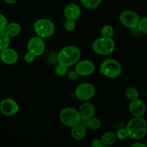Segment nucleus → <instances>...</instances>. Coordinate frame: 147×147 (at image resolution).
<instances>
[{
    "label": "nucleus",
    "instance_id": "obj_1",
    "mask_svg": "<svg viewBox=\"0 0 147 147\" xmlns=\"http://www.w3.org/2000/svg\"><path fill=\"white\" fill-rule=\"evenodd\" d=\"M81 57V51L77 47L73 45L66 46L57 55L58 62L66 67L76 65Z\"/></svg>",
    "mask_w": 147,
    "mask_h": 147
},
{
    "label": "nucleus",
    "instance_id": "obj_2",
    "mask_svg": "<svg viewBox=\"0 0 147 147\" xmlns=\"http://www.w3.org/2000/svg\"><path fill=\"white\" fill-rule=\"evenodd\" d=\"M128 136L134 140L141 139L147 134V122L142 116L133 118L126 126Z\"/></svg>",
    "mask_w": 147,
    "mask_h": 147
},
{
    "label": "nucleus",
    "instance_id": "obj_3",
    "mask_svg": "<svg viewBox=\"0 0 147 147\" xmlns=\"http://www.w3.org/2000/svg\"><path fill=\"white\" fill-rule=\"evenodd\" d=\"M99 73L109 78H116L122 73V67L115 59H107L104 60L99 67Z\"/></svg>",
    "mask_w": 147,
    "mask_h": 147
},
{
    "label": "nucleus",
    "instance_id": "obj_4",
    "mask_svg": "<svg viewBox=\"0 0 147 147\" xmlns=\"http://www.w3.org/2000/svg\"><path fill=\"white\" fill-rule=\"evenodd\" d=\"M115 47V43L112 38L100 37L97 39L92 44V49L98 55H108L112 53Z\"/></svg>",
    "mask_w": 147,
    "mask_h": 147
},
{
    "label": "nucleus",
    "instance_id": "obj_5",
    "mask_svg": "<svg viewBox=\"0 0 147 147\" xmlns=\"http://www.w3.org/2000/svg\"><path fill=\"white\" fill-rule=\"evenodd\" d=\"M33 29L38 37L48 38L51 37L55 32V25L53 22L48 19H39L35 22Z\"/></svg>",
    "mask_w": 147,
    "mask_h": 147
},
{
    "label": "nucleus",
    "instance_id": "obj_6",
    "mask_svg": "<svg viewBox=\"0 0 147 147\" xmlns=\"http://www.w3.org/2000/svg\"><path fill=\"white\" fill-rule=\"evenodd\" d=\"M59 119L61 122L68 127H73L74 126L80 123L82 120L79 111L71 107L62 109L59 115Z\"/></svg>",
    "mask_w": 147,
    "mask_h": 147
},
{
    "label": "nucleus",
    "instance_id": "obj_7",
    "mask_svg": "<svg viewBox=\"0 0 147 147\" xmlns=\"http://www.w3.org/2000/svg\"><path fill=\"white\" fill-rule=\"evenodd\" d=\"M119 20L123 26L129 29H134L138 27L140 17L135 11L125 10L120 14Z\"/></svg>",
    "mask_w": 147,
    "mask_h": 147
},
{
    "label": "nucleus",
    "instance_id": "obj_8",
    "mask_svg": "<svg viewBox=\"0 0 147 147\" xmlns=\"http://www.w3.org/2000/svg\"><path fill=\"white\" fill-rule=\"evenodd\" d=\"M95 86L89 83H82L79 85L75 90V95L76 98L81 100H89L94 97L95 95Z\"/></svg>",
    "mask_w": 147,
    "mask_h": 147
},
{
    "label": "nucleus",
    "instance_id": "obj_9",
    "mask_svg": "<svg viewBox=\"0 0 147 147\" xmlns=\"http://www.w3.org/2000/svg\"><path fill=\"white\" fill-rule=\"evenodd\" d=\"M46 48V45L40 37H34L30 39L27 43V50L28 51L31 52L32 53L35 55V57L40 56L43 54Z\"/></svg>",
    "mask_w": 147,
    "mask_h": 147
},
{
    "label": "nucleus",
    "instance_id": "obj_10",
    "mask_svg": "<svg viewBox=\"0 0 147 147\" xmlns=\"http://www.w3.org/2000/svg\"><path fill=\"white\" fill-rule=\"evenodd\" d=\"M0 111L5 116H14L19 111V106L13 99L5 98L0 103Z\"/></svg>",
    "mask_w": 147,
    "mask_h": 147
},
{
    "label": "nucleus",
    "instance_id": "obj_11",
    "mask_svg": "<svg viewBox=\"0 0 147 147\" xmlns=\"http://www.w3.org/2000/svg\"><path fill=\"white\" fill-rule=\"evenodd\" d=\"M75 70L81 76H88L92 75L95 70L94 63L90 60H84L79 61L76 64Z\"/></svg>",
    "mask_w": 147,
    "mask_h": 147
},
{
    "label": "nucleus",
    "instance_id": "obj_12",
    "mask_svg": "<svg viewBox=\"0 0 147 147\" xmlns=\"http://www.w3.org/2000/svg\"><path fill=\"white\" fill-rule=\"evenodd\" d=\"M146 110V106L144 100L138 98L131 100L129 104V111L135 117H141L144 115Z\"/></svg>",
    "mask_w": 147,
    "mask_h": 147
},
{
    "label": "nucleus",
    "instance_id": "obj_13",
    "mask_svg": "<svg viewBox=\"0 0 147 147\" xmlns=\"http://www.w3.org/2000/svg\"><path fill=\"white\" fill-rule=\"evenodd\" d=\"M0 58L6 64L13 65L18 60V54L14 50L7 47L1 51Z\"/></svg>",
    "mask_w": 147,
    "mask_h": 147
},
{
    "label": "nucleus",
    "instance_id": "obj_14",
    "mask_svg": "<svg viewBox=\"0 0 147 147\" xmlns=\"http://www.w3.org/2000/svg\"><path fill=\"white\" fill-rule=\"evenodd\" d=\"M78 111L80 115L81 119L83 121H85L93 117L95 113V107L92 103L86 102L81 105Z\"/></svg>",
    "mask_w": 147,
    "mask_h": 147
},
{
    "label": "nucleus",
    "instance_id": "obj_15",
    "mask_svg": "<svg viewBox=\"0 0 147 147\" xmlns=\"http://www.w3.org/2000/svg\"><path fill=\"white\" fill-rule=\"evenodd\" d=\"M63 14L66 19L76 20L80 17L82 11H81L80 7L77 4H69L65 7Z\"/></svg>",
    "mask_w": 147,
    "mask_h": 147
},
{
    "label": "nucleus",
    "instance_id": "obj_16",
    "mask_svg": "<svg viewBox=\"0 0 147 147\" xmlns=\"http://www.w3.org/2000/svg\"><path fill=\"white\" fill-rule=\"evenodd\" d=\"M71 136L75 140H82L86 136V127L83 124L78 123V124L75 125L73 127H71Z\"/></svg>",
    "mask_w": 147,
    "mask_h": 147
},
{
    "label": "nucleus",
    "instance_id": "obj_17",
    "mask_svg": "<svg viewBox=\"0 0 147 147\" xmlns=\"http://www.w3.org/2000/svg\"><path fill=\"white\" fill-rule=\"evenodd\" d=\"M4 31L10 37H16L20 34L22 31V27L18 23L12 22L7 24Z\"/></svg>",
    "mask_w": 147,
    "mask_h": 147
},
{
    "label": "nucleus",
    "instance_id": "obj_18",
    "mask_svg": "<svg viewBox=\"0 0 147 147\" xmlns=\"http://www.w3.org/2000/svg\"><path fill=\"white\" fill-rule=\"evenodd\" d=\"M116 139V135L112 131H107L101 137V142L102 146L108 147L111 146L114 144Z\"/></svg>",
    "mask_w": 147,
    "mask_h": 147
},
{
    "label": "nucleus",
    "instance_id": "obj_19",
    "mask_svg": "<svg viewBox=\"0 0 147 147\" xmlns=\"http://www.w3.org/2000/svg\"><path fill=\"white\" fill-rule=\"evenodd\" d=\"M85 123L84 126L86 128L90 129L92 130L97 131L99 130L101 127V121L95 117H92L90 119H87V120L84 121Z\"/></svg>",
    "mask_w": 147,
    "mask_h": 147
},
{
    "label": "nucleus",
    "instance_id": "obj_20",
    "mask_svg": "<svg viewBox=\"0 0 147 147\" xmlns=\"http://www.w3.org/2000/svg\"><path fill=\"white\" fill-rule=\"evenodd\" d=\"M10 43V36L4 30L0 31V51L7 48Z\"/></svg>",
    "mask_w": 147,
    "mask_h": 147
},
{
    "label": "nucleus",
    "instance_id": "obj_21",
    "mask_svg": "<svg viewBox=\"0 0 147 147\" xmlns=\"http://www.w3.org/2000/svg\"><path fill=\"white\" fill-rule=\"evenodd\" d=\"M81 2L85 8L88 9H94L99 7L102 0H81Z\"/></svg>",
    "mask_w": 147,
    "mask_h": 147
},
{
    "label": "nucleus",
    "instance_id": "obj_22",
    "mask_svg": "<svg viewBox=\"0 0 147 147\" xmlns=\"http://www.w3.org/2000/svg\"><path fill=\"white\" fill-rule=\"evenodd\" d=\"M125 96L128 100H133L138 98V92L135 88L130 87L125 90Z\"/></svg>",
    "mask_w": 147,
    "mask_h": 147
},
{
    "label": "nucleus",
    "instance_id": "obj_23",
    "mask_svg": "<svg viewBox=\"0 0 147 147\" xmlns=\"http://www.w3.org/2000/svg\"><path fill=\"white\" fill-rule=\"evenodd\" d=\"M101 35L103 37L112 38V36L114 35V29L112 28V26L108 24L103 26L101 29Z\"/></svg>",
    "mask_w": 147,
    "mask_h": 147
},
{
    "label": "nucleus",
    "instance_id": "obj_24",
    "mask_svg": "<svg viewBox=\"0 0 147 147\" xmlns=\"http://www.w3.org/2000/svg\"><path fill=\"white\" fill-rule=\"evenodd\" d=\"M56 74L58 76H60V77H63V76H66L68 73V67L66 66L63 65L59 63L57 66L56 67Z\"/></svg>",
    "mask_w": 147,
    "mask_h": 147
},
{
    "label": "nucleus",
    "instance_id": "obj_25",
    "mask_svg": "<svg viewBox=\"0 0 147 147\" xmlns=\"http://www.w3.org/2000/svg\"><path fill=\"white\" fill-rule=\"evenodd\" d=\"M137 27L141 32L147 34V17L140 19L139 23Z\"/></svg>",
    "mask_w": 147,
    "mask_h": 147
},
{
    "label": "nucleus",
    "instance_id": "obj_26",
    "mask_svg": "<svg viewBox=\"0 0 147 147\" xmlns=\"http://www.w3.org/2000/svg\"><path fill=\"white\" fill-rule=\"evenodd\" d=\"M75 27H76V22H75V20L66 19V20L64 22V28L66 29L67 31L71 32L74 30Z\"/></svg>",
    "mask_w": 147,
    "mask_h": 147
},
{
    "label": "nucleus",
    "instance_id": "obj_27",
    "mask_svg": "<svg viewBox=\"0 0 147 147\" xmlns=\"http://www.w3.org/2000/svg\"><path fill=\"white\" fill-rule=\"evenodd\" d=\"M116 137L118 139H120V140H124V139H128V131H127L126 129H120L117 131Z\"/></svg>",
    "mask_w": 147,
    "mask_h": 147
},
{
    "label": "nucleus",
    "instance_id": "obj_28",
    "mask_svg": "<svg viewBox=\"0 0 147 147\" xmlns=\"http://www.w3.org/2000/svg\"><path fill=\"white\" fill-rule=\"evenodd\" d=\"M35 55L30 51H28L27 53H25V55H24V61H25L26 63H33L35 60Z\"/></svg>",
    "mask_w": 147,
    "mask_h": 147
},
{
    "label": "nucleus",
    "instance_id": "obj_29",
    "mask_svg": "<svg viewBox=\"0 0 147 147\" xmlns=\"http://www.w3.org/2000/svg\"><path fill=\"white\" fill-rule=\"evenodd\" d=\"M7 20L4 15L0 14V31H3L5 30L7 25Z\"/></svg>",
    "mask_w": 147,
    "mask_h": 147
},
{
    "label": "nucleus",
    "instance_id": "obj_30",
    "mask_svg": "<svg viewBox=\"0 0 147 147\" xmlns=\"http://www.w3.org/2000/svg\"><path fill=\"white\" fill-rule=\"evenodd\" d=\"M79 75L78 74V73L76 72V70H72L68 73V78H69V80H76V79L78 78Z\"/></svg>",
    "mask_w": 147,
    "mask_h": 147
},
{
    "label": "nucleus",
    "instance_id": "obj_31",
    "mask_svg": "<svg viewBox=\"0 0 147 147\" xmlns=\"http://www.w3.org/2000/svg\"><path fill=\"white\" fill-rule=\"evenodd\" d=\"M92 146L93 147H102V144L99 139H95V140L92 141Z\"/></svg>",
    "mask_w": 147,
    "mask_h": 147
},
{
    "label": "nucleus",
    "instance_id": "obj_32",
    "mask_svg": "<svg viewBox=\"0 0 147 147\" xmlns=\"http://www.w3.org/2000/svg\"><path fill=\"white\" fill-rule=\"evenodd\" d=\"M131 146L132 147H146L145 144H141V143H134L133 144H131Z\"/></svg>",
    "mask_w": 147,
    "mask_h": 147
},
{
    "label": "nucleus",
    "instance_id": "obj_33",
    "mask_svg": "<svg viewBox=\"0 0 147 147\" xmlns=\"http://www.w3.org/2000/svg\"><path fill=\"white\" fill-rule=\"evenodd\" d=\"M4 2L7 3V4H14L17 1V0H4Z\"/></svg>",
    "mask_w": 147,
    "mask_h": 147
},
{
    "label": "nucleus",
    "instance_id": "obj_34",
    "mask_svg": "<svg viewBox=\"0 0 147 147\" xmlns=\"http://www.w3.org/2000/svg\"><path fill=\"white\" fill-rule=\"evenodd\" d=\"M146 100H147V90H146Z\"/></svg>",
    "mask_w": 147,
    "mask_h": 147
},
{
    "label": "nucleus",
    "instance_id": "obj_35",
    "mask_svg": "<svg viewBox=\"0 0 147 147\" xmlns=\"http://www.w3.org/2000/svg\"><path fill=\"white\" fill-rule=\"evenodd\" d=\"M146 146H147V142H146Z\"/></svg>",
    "mask_w": 147,
    "mask_h": 147
}]
</instances>
